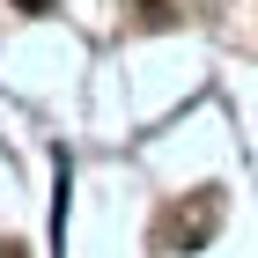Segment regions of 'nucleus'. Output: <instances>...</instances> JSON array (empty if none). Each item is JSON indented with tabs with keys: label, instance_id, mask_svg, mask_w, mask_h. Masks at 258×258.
I'll return each instance as SVG.
<instances>
[{
	"label": "nucleus",
	"instance_id": "1",
	"mask_svg": "<svg viewBox=\"0 0 258 258\" xmlns=\"http://www.w3.org/2000/svg\"><path fill=\"white\" fill-rule=\"evenodd\" d=\"M15 8H22V15H44V8H52V0H15Z\"/></svg>",
	"mask_w": 258,
	"mask_h": 258
}]
</instances>
